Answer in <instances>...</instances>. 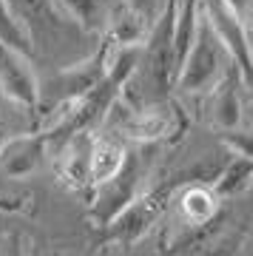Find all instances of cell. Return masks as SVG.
<instances>
[{"label": "cell", "instance_id": "obj_1", "mask_svg": "<svg viewBox=\"0 0 253 256\" xmlns=\"http://www.w3.org/2000/svg\"><path fill=\"white\" fill-rule=\"evenodd\" d=\"M230 63L234 60L228 54L225 43L219 40V34L210 26V20L202 12L196 40H194V46H190L188 57H185V63H182L180 74H176V86L182 92H208L225 77Z\"/></svg>", "mask_w": 253, "mask_h": 256}, {"label": "cell", "instance_id": "obj_2", "mask_svg": "<svg viewBox=\"0 0 253 256\" xmlns=\"http://www.w3.org/2000/svg\"><path fill=\"white\" fill-rule=\"evenodd\" d=\"M174 9L176 0L168 3L165 14L160 18L154 34L148 40V48L142 52V72L145 82L151 86L156 100H162L176 82V57H174Z\"/></svg>", "mask_w": 253, "mask_h": 256}, {"label": "cell", "instance_id": "obj_3", "mask_svg": "<svg viewBox=\"0 0 253 256\" xmlns=\"http://www.w3.org/2000/svg\"><path fill=\"white\" fill-rule=\"evenodd\" d=\"M202 12L210 20L219 40L225 43L228 54L236 63V68L242 72V77L253 80V52H250V43H248V34H244L242 14L236 9V3L234 0H202Z\"/></svg>", "mask_w": 253, "mask_h": 256}, {"label": "cell", "instance_id": "obj_4", "mask_svg": "<svg viewBox=\"0 0 253 256\" xmlns=\"http://www.w3.org/2000/svg\"><path fill=\"white\" fill-rule=\"evenodd\" d=\"M140 176H142V162L136 154L126 156V165L120 168V174L114 180H108L106 185H100L97 191V216L102 225L114 222L122 214V210L134 202L136 196V185H140Z\"/></svg>", "mask_w": 253, "mask_h": 256}, {"label": "cell", "instance_id": "obj_5", "mask_svg": "<svg viewBox=\"0 0 253 256\" xmlns=\"http://www.w3.org/2000/svg\"><path fill=\"white\" fill-rule=\"evenodd\" d=\"M168 200H171V185H162V188H154L142 196H134V202L114 220V236L126 239V242L142 236L145 230L160 220Z\"/></svg>", "mask_w": 253, "mask_h": 256}, {"label": "cell", "instance_id": "obj_6", "mask_svg": "<svg viewBox=\"0 0 253 256\" xmlns=\"http://www.w3.org/2000/svg\"><path fill=\"white\" fill-rule=\"evenodd\" d=\"M91 146H94V134L91 131H77L72 137L60 140L57 176L74 191L91 185Z\"/></svg>", "mask_w": 253, "mask_h": 256}, {"label": "cell", "instance_id": "obj_7", "mask_svg": "<svg viewBox=\"0 0 253 256\" xmlns=\"http://www.w3.org/2000/svg\"><path fill=\"white\" fill-rule=\"evenodd\" d=\"M0 86L14 102L34 108L40 100V88H37L34 72L28 68L23 54H18L14 48H9L0 40Z\"/></svg>", "mask_w": 253, "mask_h": 256}, {"label": "cell", "instance_id": "obj_8", "mask_svg": "<svg viewBox=\"0 0 253 256\" xmlns=\"http://www.w3.org/2000/svg\"><path fill=\"white\" fill-rule=\"evenodd\" d=\"M46 148L48 140L46 134H34V137H14L9 142L0 146V174L9 180H20V176L34 174L40 162L46 160Z\"/></svg>", "mask_w": 253, "mask_h": 256}, {"label": "cell", "instance_id": "obj_9", "mask_svg": "<svg viewBox=\"0 0 253 256\" xmlns=\"http://www.w3.org/2000/svg\"><path fill=\"white\" fill-rule=\"evenodd\" d=\"M126 146L120 142L114 134H102V137H94V146H91V185L100 188L108 180L120 174V168L126 165Z\"/></svg>", "mask_w": 253, "mask_h": 256}, {"label": "cell", "instance_id": "obj_10", "mask_svg": "<svg viewBox=\"0 0 253 256\" xmlns=\"http://www.w3.org/2000/svg\"><path fill=\"white\" fill-rule=\"evenodd\" d=\"M117 128L126 137L145 140V142H148V140H160L171 131V114L165 108H160V106H151V108H131Z\"/></svg>", "mask_w": 253, "mask_h": 256}, {"label": "cell", "instance_id": "obj_11", "mask_svg": "<svg viewBox=\"0 0 253 256\" xmlns=\"http://www.w3.org/2000/svg\"><path fill=\"white\" fill-rule=\"evenodd\" d=\"M180 210H182V216H185V222L194 225V228L210 225L214 216H216V210H219V196H216L214 188L196 182V185H190V188L182 191Z\"/></svg>", "mask_w": 253, "mask_h": 256}, {"label": "cell", "instance_id": "obj_12", "mask_svg": "<svg viewBox=\"0 0 253 256\" xmlns=\"http://www.w3.org/2000/svg\"><path fill=\"white\" fill-rule=\"evenodd\" d=\"M239 68L236 63H230V68L225 72V77L216 82V100H214V114L216 122L222 128H236L239 122V94H236V82H239Z\"/></svg>", "mask_w": 253, "mask_h": 256}, {"label": "cell", "instance_id": "obj_13", "mask_svg": "<svg viewBox=\"0 0 253 256\" xmlns=\"http://www.w3.org/2000/svg\"><path fill=\"white\" fill-rule=\"evenodd\" d=\"M250 182H253V160L236 151L234 160L219 171L214 191H216V196H236V194H242Z\"/></svg>", "mask_w": 253, "mask_h": 256}, {"label": "cell", "instance_id": "obj_14", "mask_svg": "<svg viewBox=\"0 0 253 256\" xmlns=\"http://www.w3.org/2000/svg\"><path fill=\"white\" fill-rule=\"evenodd\" d=\"M63 6L72 20H77L88 32H100L102 26H108V18L114 12L111 0H63Z\"/></svg>", "mask_w": 253, "mask_h": 256}, {"label": "cell", "instance_id": "obj_15", "mask_svg": "<svg viewBox=\"0 0 253 256\" xmlns=\"http://www.w3.org/2000/svg\"><path fill=\"white\" fill-rule=\"evenodd\" d=\"M9 6L20 20H26V26L46 28V23H54L57 26V18L52 12V0H9Z\"/></svg>", "mask_w": 253, "mask_h": 256}, {"label": "cell", "instance_id": "obj_16", "mask_svg": "<svg viewBox=\"0 0 253 256\" xmlns=\"http://www.w3.org/2000/svg\"><path fill=\"white\" fill-rule=\"evenodd\" d=\"M228 142L239 151V154H244V156H250L253 160V131H248V134H228Z\"/></svg>", "mask_w": 253, "mask_h": 256}, {"label": "cell", "instance_id": "obj_17", "mask_svg": "<svg viewBox=\"0 0 253 256\" xmlns=\"http://www.w3.org/2000/svg\"><path fill=\"white\" fill-rule=\"evenodd\" d=\"M131 9H136L140 14H145V18H151V9H154V0H126Z\"/></svg>", "mask_w": 253, "mask_h": 256}, {"label": "cell", "instance_id": "obj_18", "mask_svg": "<svg viewBox=\"0 0 253 256\" xmlns=\"http://www.w3.org/2000/svg\"><path fill=\"white\" fill-rule=\"evenodd\" d=\"M242 26L248 34V43H253V6H248V12L242 14Z\"/></svg>", "mask_w": 253, "mask_h": 256}]
</instances>
